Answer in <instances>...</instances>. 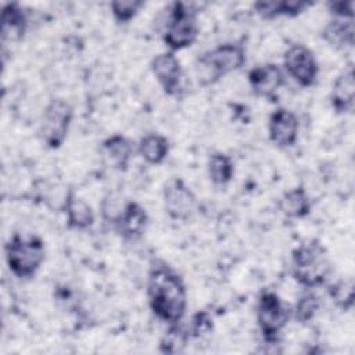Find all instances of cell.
<instances>
[{
  "instance_id": "44dd1931",
  "label": "cell",
  "mask_w": 355,
  "mask_h": 355,
  "mask_svg": "<svg viewBox=\"0 0 355 355\" xmlns=\"http://www.w3.org/2000/svg\"><path fill=\"white\" fill-rule=\"evenodd\" d=\"M171 143L166 136L153 132L144 135L139 144L137 153L148 165H161L169 155Z\"/></svg>"
},
{
  "instance_id": "8fae6325",
  "label": "cell",
  "mask_w": 355,
  "mask_h": 355,
  "mask_svg": "<svg viewBox=\"0 0 355 355\" xmlns=\"http://www.w3.org/2000/svg\"><path fill=\"white\" fill-rule=\"evenodd\" d=\"M247 82L257 97L273 103L279 98V90L286 82V75L277 64L263 62L248 71Z\"/></svg>"
},
{
  "instance_id": "30bf717a",
  "label": "cell",
  "mask_w": 355,
  "mask_h": 355,
  "mask_svg": "<svg viewBox=\"0 0 355 355\" xmlns=\"http://www.w3.org/2000/svg\"><path fill=\"white\" fill-rule=\"evenodd\" d=\"M150 69L168 97H180L183 89V68L172 51H162L153 57Z\"/></svg>"
},
{
  "instance_id": "9a60e30c",
  "label": "cell",
  "mask_w": 355,
  "mask_h": 355,
  "mask_svg": "<svg viewBox=\"0 0 355 355\" xmlns=\"http://www.w3.org/2000/svg\"><path fill=\"white\" fill-rule=\"evenodd\" d=\"M62 209L67 226L72 230H87L94 225L96 215L92 205L69 189L64 197Z\"/></svg>"
},
{
  "instance_id": "52a82bcc",
  "label": "cell",
  "mask_w": 355,
  "mask_h": 355,
  "mask_svg": "<svg viewBox=\"0 0 355 355\" xmlns=\"http://www.w3.org/2000/svg\"><path fill=\"white\" fill-rule=\"evenodd\" d=\"M73 121V107L64 98H51L43 110L39 136L50 150H58L65 143Z\"/></svg>"
},
{
  "instance_id": "8992f818",
  "label": "cell",
  "mask_w": 355,
  "mask_h": 355,
  "mask_svg": "<svg viewBox=\"0 0 355 355\" xmlns=\"http://www.w3.org/2000/svg\"><path fill=\"white\" fill-rule=\"evenodd\" d=\"M293 318V308L273 290H263L257 300L255 319L263 341L275 345Z\"/></svg>"
},
{
  "instance_id": "7c38bea8",
  "label": "cell",
  "mask_w": 355,
  "mask_h": 355,
  "mask_svg": "<svg viewBox=\"0 0 355 355\" xmlns=\"http://www.w3.org/2000/svg\"><path fill=\"white\" fill-rule=\"evenodd\" d=\"M300 122L297 115L286 108L277 107L268 119L269 140L279 148H290L298 140Z\"/></svg>"
},
{
  "instance_id": "d6986e66",
  "label": "cell",
  "mask_w": 355,
  "mask_h": 355,
  "mask_svg": "<svg viewBox=\"0 0 355 355\" xmlns=\"http://www.w3.org/2000/svg\"><path fill=\"white\" fill-rule=\"evenodd\" d=\"M355 19L330 18L323 26L320 37L333 49L345 50L354 47L355 43Z\"/></svg>"
},
{
  "instance_id": "cb8c5ba5",
  "label": "cell",
  "mask_w": 355,
  "mask_h": 355,
  "mask_svg": "<svg viewBox=\"0 0 355 355\" xmlns=\"http://www.w3.org/2000/svg\"><path fill=\"white\" fill-rule=\"evenodd\" d=\"M320 306H322L320 298L312 290L305 288V291L298 297L295 305L293 306V318L298 323L306 324L315 319Z\"/></svg>"
},
{
  "instance_id": "d4e9b609",
  "label": "cell",
  "mask_w": 355,
  "mask_h": 355,
  "mask_svg": "<svg viewBox=\"0 0 355 355\" xmlns=\"http://www.w3.org/2000/svg\"><path fill=\"white\" fill-rule=\"evenodd\" d=\"M329 295L331 301L344 312L351 311L354 306V297H355V288H354V280L351 277L348 279H340L329 286Z\"/></svg>"
},
{
  "instance_id": "7402d4cb",
  "label": "cell",
  "mask_w": 355,
  "mask_h": 355,
  "mask_svg": "<svg viewBox=\"0 0 355 355\" xmlns=\"http://www.w3.org/2000/svg\"><path fill=\"white\" fill-rule=\"evenodd\" d=\"M208 176L214 186L226 187L234 178V162L230 155L222 151H214L207 164Z\"/></svg>"
},
{
  "instance_id": "f1b7e54d",
  "label": "cell",
  "mask_w": 355,
  "mask_h": 355,
  "mask_svg": "<svg viewBox=\"0 0 355 355\" xmlns=\"http://www.w3.org/2000/svg\"><path fill=\"white\" fill-rule=\"evenodd\" d=\"M326 8L331 18L355 19V3L344 0H331L326 3Z\"/></svg>"
},
{
  "instance_id": "ba28073f",
  "label": "cell",
  "mask_w": 355,
  "mask_h": 355,
  "mask_svg": "<svg viewBox=\"0 0 355 355\" xmlns=\"http://www.w3.org/2000/svg\"><path fill=\"white\" fill-rule=\"evenodd\" d=\"M284 72L301 87L315 86L319 76V64L313 51L302 43L290 44L283 53Z\"/></svg>"
},
{
  "instance_id": "ffe728a7",
  "label": "cell",
  "mask_w": 355,
  "mask_h": 355,
  "mask_svg": "<svg viewBox=\"0 0 355 355\" xmlns=\"http://www.w3.org/2000/svg\"><path fill=\"white\" fill-rule=\"evenodd\" d=\"M279 208L290 219H304L311 214L312 201L302 184L284 191L279 200Z\"/></svg>"
},
{
  "instance_id": "4316f807",
  "label": "cell",
  "mask_w": 355,
  "mask_h": 355,
  "mask_svg": "<svg viewBox=\"0 0 355 355\" xmlns=\"http://www.w3.org/2000/svg\"><path fill=\"white\" fill-rule=\"evenodd\" d=\"M190 338H202L212 333L214 330V319L212 315L205 309H198L194 312L186 324Z\"/></svg>"
},
{
  "instance_id": "603a6c76",
  "label": "cell",
  "mask_w": 355,
  "mask_h": 355,
  "mask_svg": "<svg viewBox=\"0 0 355 355\" xmlns=\"http://www.w3.org/2000/svg\"><path fill=\"white\" fill-rule=\"evenodd\" d=\"M190 340L189 330L182 320L175 324H168V329L164 331L159 340L158 348L162 354H180L184 351Z\"/></svg>"
},
{
  "instance_id": "2e32d148",
  "label": "cell",
  "mask_w": 355,
  "mask_h": 355,
  "mask_svg": "<svg viewBox=\"0 0 355 355\" xmlns=\"http://www.w3.org/2000/svg\"><path fill=\"white\" fill-rule=\"evenodd\" d=\"M1 42L17 43L28 29V15L19 3H4L1 7Z\"/></svg>"
},
{
  "instance_id": "277c9868",
  "label": "cell",
  "mask_w": 355,
  "mask_h": 355,
  "mask_svg": "<svg viewBox=\"0 0 355 355\" xmlns=\"http://www.w3.org/2000/svg\"><path fill=\"white\" fill-rule=\"evenodd\" d=\"M197 14L198 11L184 1H172L162 10L158 24L161 39L169 51L184 50L197 40L200 32Z\"/></svg>"
},
{
  "instance_id": "6da1fadb",
  "label": "cell",
  "mask_w": 355,
  "mask_h": 355,
  "mask_svg": "<svg viewBox=\"0 0 355 355\" xmlns=\"http://www.w3.org/2000/svg\"><path fill=\"white\" fill-rule=\"evenodd\" d=\"M147 300L155 318L175 324L187 311V287L183 277L169 263L154 259L147 273Z\"/></svg>"
},
{
  "instance_id": "9c48e42d",
  "label": "cell",
  "mask_w": 355,
  "mask_h": 355,
  "mask_svg": "<svg viewBox=\"0 0 355 355\" xmlns=\"http://www.w3.org/2000/svg\"><path fill=\"white\" fill-rule=\"evenodd\" d=\"M164 209L172 220H189L197 208V197L191 187L182 179H171L162 190Z\"/></svg>"
},
{
  "instance_id": "ac0fdd59",
  "label": "cell",
  "mask_w": 355,
  "mask_h": 355,
  "mask_svg": "<svg viewBox=\"0 0 355 355\" xmlns=\"http://www.w3.org/2000/svg\"><path fill=\"white\" fill-rule=\"evenodd\" d=\"M313 6V1L305 0H282V1H255L252 10L258 17L272 21L279 17L295 18Z\"/></svg>"
},
{
  "instance_id": "484cf974",
  "label": "cell",
  "mask_w": 355,
  "mask_h": 355,
  "mask_svg": "<svg viewBox=\"0 0 355 355\" xmlns=\"http://www.w3.org/2000/svg\"><path fill=\"white\" fill-rule=\"evenodd\" d=\"M146 6L143 0H115L110 3V11L118 25L129 24Z\"/></svg>"
},
{
  "instance_id": "4fadbf2b",
  "label": "cell",
  "mask_w": 355,
  "mask_h": 355,
  "mask_svg": "<svg viewBox=\"0 0 355 355\" xmlns=\"http://www.w3.org/2000/svg\"><path fill=\"white\" fill-rule=\"evenodd\" d=\"M148 222L150 219L146 208L130 200L125 202L123 209L112 223V227L122 240L133 243L144 236Z\"/></svg>"
},
{
  "instance_id": "3957f363",
  "label": "cell",
  "mask_w": 355,
  "mask_h": 355,
  "mask_svg": "<svg viewBox=\"0 0 355 355\" xmlns=\"http://www.w3.org/2000/svg\"><path fill=\"white\" fill-rule=\"evenodd\" d=\"M290 273L306 290L323 286L331 275V262L324 245L319 240H308L293 248Z\"/></svg>"
},
{
  "instance_id": "7a4b0ae2",
  "label": "cell",
  "mask_w": 355,
  "mask_h": 355,
  "mask_svg": "<svg viewBox=\"0 0 355 355\" xmlns=\"http://www.w3.org/2000/svg\"><path fill=\"white\" fill-rule=\"evenodd\" d=\"M247 62V50L243 40L225 42L204 51L194 62V72L200 86L218 83L229 73L240 71Z\"/></svg>"
},
{
  "instance_id": "5b68a950",
  "label": "cell",
  "mask_w": 355,
  "mask_h": 355,
  "mask_svg": "<svg viewBox=\"0 0 355 355\" xmlns=\"http://www.w3.org/2000/svg\"><path fill=\"white\" fill-rule=\"evenodd\" d=\"M4 258L8 270L19 280L36 276L46 259V247L39 236L12 234L4 245Z\"/></svg>"
},
{
  "instance_id": "e0dca14e",
  "label": "cell",
  "mask_w": 355,
  "mask_h": 355,
  "mask_svg": "<svg viewBox=\"0 0 355 355\" xmlns=\"http://www.w3.org/2000/svg\"><path fill=\"white\" fill-rule=\"evenodd\" d=\"M133 143L122 133H114L101 141V153L104 158L116 171L125 172L133 157Z\"/></svg>"
},
{
  "instance_id": "83f0119b",
  "label": "cell",
  "mask_w": 355,
  "mask_h": 355,
  "mask_svg": "<svg viewBox=\"0 0 355 355\" xmlns=\"http://www.w3.org/2000/svg\"><path fill=\"white\" fill-rule=\"evenodd\" d=\"M125 202L126 201H122L114 193H108L107 196H104V198L101 200V204H100V211H101L103 219L112 226V223L115 222V219L119 216L121 211L123 209Z\"/></svg>"
},
{
  "instance_id": "5bb4252c",
  "label": "cell",
  "mask_w": 355,
  "mask_h": 355,
  "mask_svg": "<svg viewBox=\"0 0 355 355\" xmlns=\"http://www.w3.org/2000/svg\"><path fill=\"white\" fill-rule=\"evenodd\" d=\"M330 105L336 114L344 115L354 111L355 107V73L349 64L344 68L331 85Z\"/></svg>"
}]
</instances>
